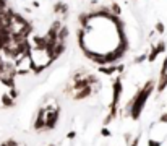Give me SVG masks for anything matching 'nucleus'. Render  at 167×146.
Segmentation results:
<instances>
[{
    "label": "nucleus",
    "mask_w": 167,
    "mask_h": 146,
    "mask_svg": "<svg viewBox=\"0 0 167 146\" xmlns=\"http://www.w3.org/2000/svg\"><path fill=\"white\" fill-rule=\"evenodd\" d=\"M123 138H125V143H130V140H132V133H127Z\"/></svg>",
    "instance_id": "obj_25"
},
{
    "label": "nucleus",
    "mask_w": 167,
    "mask_h": 146,
    "mask_svg": "<svg viewBox=\"0 0 167 146\" xmlns=\"http://www.w3.org/2000/svg\"><path fill=\"white\" fill-rule=\"evenodd\" d=\"M18 143L15 141V140H7L5 143H2V144H0V146H16Z\"/></svg>",
    "instance_id": "obj_18"
},
{
    "label": "nucleus",
    "mask_w": 167,
    "mask_h": 146,
    "mask_svg": "<svg viewBox=\"0 0 167 146\" xmlns=\"http://www.w3.org/2000/svg\"><path fill=\"white\" fill-rule=\"evenodd\" d=\"M135 2H138V0H135Z\"/></svg>",
    "instance_id": "obj_28"
},
{
    "label": "nucleus",
    "mask_w": 167,
    "mask_h": 146,
    "mask_svg": "<svg viewBox=\"0 0 167 146\" xmlns=\"http://www.w3.org/2000/svg\"><path fill=\"white\" fill-rule=\"evenodd\" d=\"M162 144V141H159V140H148V146H161Z\"/></svg>",
    "instance_id": "obj_17"
},
{
    "label": "nucleus",
    "mask_w": 167,
    "mask_h": 146,
    "mask_svg": "<svg viewBox=\"0 0 167 146\" xmlns=\"http://www.w3.org/2000/svg\"><path fill=\"white\" fill-rule=\"evenodd\" d=\"M159 54H161V52H159V49H157L156 46H153V49H151L149 52H148V60H146V62L154 63V62H156V58L159 57Z\"/></svg>",
    "instance_id": "obj_11"
},
{
    "label": "nucleus",
    "mask_w": 167,
    "mask_h": 146,
    "mask_svg": "<svg viewBox=\"0 0 167 146\" xmlns=\"http://www.w3.org/2000/svg\"><path fill=\"white\" fill-rule=\"evenodd\" d=\"M10 96L13 97V99H16V97H18V89H16V86H15V88H10Z\"/></svg>",
    "instance_id": "obj_19"
},
{
    "label": "nucleus",
    "mask_w": 167,
    "mask_h": 146,
    "mask_svg": "<svg viewBox=\"0 0 167 146\" xmlns=\"http://www.w3.org/2000/svg\"><path fill=\"white\" fill-rule=\"evenodd\" d=\"M99 73L102 75H114L117 73V65L115 63H109V65H99Z\"/></svg>",
    "instance_id": "obj_7"
},
{
    "label": "nucleus",
    "mask_w": 167,
    "mask_h": 146,
    "mask_svg": "<svg viewBox=\"0 0 167 146\" xmlns=\"http://www.w3.org/2000/svg\"><path fill=\"white\" fill-rule=\"evenodd\" d=\"M0 105H2V104H0Z\"/></svg>",
    "instance_id": "obj_29"
},
{
    "label": "nucleus",
    "mask_w": 167,
    "mask_h": 146,
    "mask_svg": "<svg viewBox=\"0 0 167 146\" xmlns=\"http://www.w3.org/2000/svg\"><path fill=\"white\" fill-rule=\"evenodd\" d=\"M16 146H18V144H16Z\"/></svg>",
    "instance_id": "obj_30"
},
{
    "label": "nucleus",
    "mask_w": 167,
    "mask_h": 146,
    "mask_svg": "<svg viewBox=\"0 0 167 146\" xmlns=\"http://www.w3.org/2000/svg\"><path fill=\"white\" fill-rule=\"evenodd\" d=\"M138 144H140V135H136L133 138V141L130 143V146H138Z\"/></svg>",
    "instance_id": "obj_20"
},
{
    "label": "nucleus",
    "mask_w": 167,
    "mask_h": 146,
    "mask_svg": "<svg viewBox=\"0 0 167 146\" xmlns=\"http://www.w3.org/2000/svg\"><path fill=\"white\" fill-rule=\"evenodd\" d=\"M60 119V109L55 107V109H50V107H45V128L44 130H54L55 125H57Z\"/></svg>",
    "instance_id": "obj_2"
},
{
    "label": "nucleus",
    "mask_w": 167,
    "mask_h": 146,
    "mask_svg": "<svg viewBox=\"0 0 167 146\" xmlns=\"http://www.w3.org/2000/svg\"><path fill=\"white\" fill-rule=\"evenodd\" d=\"M159 122H161V123H167V112L162 114V115L159 117Z\"/></svg>",
    "instance_id": "obj_21"
},
{
    "label": "nucleus",
    "mask_w": 167,
    "mask_h": 146,
    "mask_svg": "<svg viewBox=\"0 0 167 146\" xmlns=\"http://www.w3.org/2000/svg\"><path fill=\"white\" fill-rule=\"evenodd\" d=\"M109 8H110V12H112L114 15H117V16H120V13H122V8H120V5L117 2H112V5H110Z\"/></svg>",
    "instance_id": "obj_13"
},
{
    "label": "nucleus",
    "mask_w": 167,
    "mask_h": 146,
    "mask_svg": "<svg viewBox=\"0 0 167 146\" xmlns=\"http://www.w3.org/2000/svg\"><path fill=\"white\" fill-rule=\"evenodd\" d=\"M101 136H104V138H109V136H112V132H110L107 127H102V128H101Z\"/></svg>",
    "instance_id": "obj_16"
},
{
    "label": "nucleus",
    "mask_w": 167,
    "mask_h": 146,
    "mask_svg": "<svg viewBox=\"0 0 167 146\" xmlns=\"http://www.w3.org/2000/svg\"><path fill=\"white\" fill-rule=\"evenodd\" d=\"M68 34H70V29H68V26L62 24V28L59 29V41H63V42H65V39L68 37Z\"/></svg>",
    "instance_id": "obj_12"
},
{
    "label": "nucleus",
    "mask_w": 167,
    "mask_h": 146,
    "mask_svg": "<svg viewBox=\"0 0 167 146\" xmlns=\"http://www.w3.org/2000/svg\"><path fill=\"white\" fill-rule=\"evenodd\" d=\"M91 13L89 12H83V13H80V16H78V21L81 23V28H86L89 23H91Z\"/></svg>",
    "instance_id": "obj_10"
},
{
    "label": "nucleus",
    "mask_w": 167,
    "mask_h": 146,
    "mask_svg": "<svg viewBox=\"0 0 167 146\" xmlns=\"http://www.w3.org/2000/svg\"><path fill=\"white\" fill-rule=\"evenodd\" d=\"M33 127H34L36 132H42V130L45 128V107H41V109H39Z\"/></svg>",
    "instance_id": "obj_4"
},
{
    "label": "nucleus",
    "mask_w": 167,
    "mask_h": 146,
    "mask_svg": "<svg viewBox=\"0 0 167 146\" xmlns=\"http://www.w3.org/2000/svg\"><path fill=\"white\" fill-rule=\"evenodd\" d=\"M110 2H115V0H110Z\"/></svg>",
    "instance_id": "obj_27"
},
{
    "label": "nucleus",
    "mask_w": 167,
    "mask_h": 146,
    "mask_svg": "<svg viewBox=\"0 0 167 146\" xmlns=\"http://www.w3.org/2000/svg\"><path fill=\"white\" fill-rule=\"evenodd\" d=\"M156 89V83L154 80H148L144 83L143 88H140V91L135 94V97L130 101V111H128V115L132 117L133 120H140V115L144 109V104L146 101L149 99V96L153 94V91Z\"/></svg>",
    "instance_id": "obj_1"
},
{
    "label": "nucleus",
    "mask_w": 167,
    "mask_h": 146,
    "mask_svg": "<svg viewBox=\"0 0 167 146\" xmlns=\"http://www.w3.org/2000/svg\"><path fill=\"white\" fill-rule=\"evenodd\" d=\"M0 104H2L3 107H13V105H15V99H13L10 94L5 93V94L0 96Z\"/></svg>",
    "instance_id": "obj_9"
},
{
    "label": "nucleus",
    "mask_w": 167,
    "mask_h": 146,
    "mask_svg": "<svg viewBox=\"0 0 167 146\" xmlns=\"http://www.w3.org/2000/svg\"><path fill=\"white\" fill-rule=\"evenodd\" d=\"M54 13L55 15H62L65 18L68 15V5L65 2H62V0H59L57 3H54Z\"/></svg>",
    "instance_id": "obj_6"
},
{
    "label": "nucleus",
    "mask_w": 167,
    "mask_h": 146,
    "mask_svg": "<svg viewBox=\"0 0 167 146\" xmlns=\"http://www.w3.org/2000/svg\"><path fill=\"white\" fill-rule=\"evenodd\" d=\"M94 93L92 91V86H85L81 89H76L73 93V101H83V99H88V97Z\"/></svg>",
    "instance_id": "obj_5"
},
{
    "label": "nucleus",
    "mask_w": 167,
    "mask_h": 146,
    "mask_svg": "<svg viewBox=\"0 0 167 146\" xmlns=\"http://www.w3.org/2000/svg\"><path fill=\"white\" fill-rule=\"evenodd\" d=\"M148 60V52H144V54H141V55H138V57H135V60H133V63H143V62H146Z\"/></svg>",
    "instance_id": "obj_15"
},
{
    "label": "nucleus",
    "mask_w": 167,
    "mask_h": 146,
    "mask_svg": "<svg viewBox=\"0 0 167 146\" xmlns=\"http://www.w3.org/2000/svg\"><path fill=\"white\" fill-rule=\"evenodd\" d=\"M123 70H125V65H123V63L117 65V73H123Z\"/></svg>",
    "instance_id": "obj_22"
},
{
    "label": "nucleus",
    "mask_w": 167,
    "mask_h": 146,
    "mask_svg": "<svg viewBox=\"0 0 167 146\" xmlns=\"http://www.w3.org/2000/svg\"><path fill=\"white\" fill-rule=\"evenodd\" d=\"M154 31H156L157 34H164V33H165V26H164V23H162V21H157L156 26H154Z\"/></svg>",
    "instance_id": "obj_14"
},
{
    "label": "nucleus",
    "mask_w": 167,
    "mask_h": 146,
    "mask_svg": "<svg viewBox=\"0 0 167 146\" xmlns=\"http://www.w3.org/2000/svg\"><path fill=\"white\" fill-rule=\"evenodd\" d=\"M122 78H123V75H118L114 80V83H112V102H110V104H114V105H118L120 96H122V93H123Z\"/></svg>",
    "instance_id": "obj_3"
},
{
    "label": "nucleus",
    "mask_w": 167,
    "mask_h": 146,
    "mask_svg": "<svg viewBox=\"0 0 167 146\" xmlns=\"http://www.w3.org/2000/svg\"><path fill=\"white\" fill-rule=\"evenodd\" d=\"M165 88H167V73L159 75V81H157V84H156V93H157V94L164 93Z\"/></svg>",
    "instance_id": "obj_8"
},
{
    "label": "nucleus",
    "mask_w": 167,
    "mask_h": 146,
    "mask_svg": "<svg viewBox=\"0 0 167 146\" xmlns=\"http://www.w3.org/2000/svg\"><path fill=\"white\" fill-rule=\"evenodd\" d=\"M75 136H76V132H73V130H71V132H68L67 138H68V140H73V138H75Z\"/></svg>",
    "instance_id": "obj_24"
},
{
    "label": "nucleus",
    "mask_w": 167,
    "mask_h": 146,
    "mask_svg": "<svg viewBox=\"0 0 167 146\" xmlns=\"http://www.w3.org/2000/svg\"><path fill=\"white\" fill-rule=\"evenodd\" d=\"M8 7V3H7V0H0V10H5Z\"/></svg>",
    "instance_id": "obj_23"
},
{
    "label": "nucleus",
    "mask_w": 167,
    "mask_h": 146,
    "mask_svg": "<svg viewBox=\"0 0 167 146\" xmlns=\"http://www.w3.org/2000/svg\"><path fill=\"white\" fill-rule=\"evenodd\" d=\"M49 146H55V144H54V143H50V144H49Z\"/></svg>",
    "instance_id": "obj_26"
}]
</instances>
